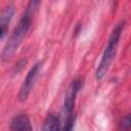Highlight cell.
Returning <instances> with one entry per match:
<instances>
[{"label": "cell", "instance_id": "3", "mask_svg": "<svg viewBox=\"0 0 131 131\" xmlns=\"http://www.w3.org/2000/svg\"><path fill=\"white\" fill-rule=\"evenodd\" d=\"M41 68H42V62L38 61L28 72V74H27L26 78L24 79V82L20 86V89H19V93H18L19 101H25L29 97V95H30V93H31V91L35 85V82L39 76Z\"/></svg>", "mask_w": 131, "mask_h": 131}, {"label": "cell", "instance_id": "5", "mask_svg": "<svg viewBox=\"0 0 131 131\" xmlns=\"http://www.w3.org/2000/svg\"><path fill=\"white\" fill-rule=\"evenodd\" d=\"M11 131H33L31 121L25 114L15 116L10 122Z\"/></svg>", "mask_w": 131, "mask_h": 131}, {"label": "cell", "instance_id": "2", "mask_svg": "<svg viewBox=\"0 0 131 131\" xmlns=\"http://www.w3.org/2000/svg\"><path fill=\"white\" fill-rule=\"evenodd\" d=\"M123 27H124V23L121 21L119 23L112 31L111 33V36L108 38V41H107V44L104 48V51H103V54L101 56V59H100V62L96 69V73H95V77L97 80H102L103 77L106 75L114 58H115V55L117 53V49H118V46H119V42H120V37H121V34H122V30H123Z\"/></svg>", "mask_w": 131, "mask_h": 131}, {"label": "cell", "instance_id": "1", "mask_svg": "<svg viewBox=\"0 0 131 131\" xmlns=\"http://www.w3.org/2000/svg\"><path fill=\"white\" fill-rule=\"evenodd\" d=\"M39 4H40V2L35 1V0L30 1L28 3L25 12L23 13V15H21L20 19L18 20L17 25L12 30V32H11L9 38H8V41L6 42V44H5V46L2 50L1 58L3 60L9 59L14 54V52L17 50L18 46L20 45V43L23 42L24 38L26 37L27 33L29 32V30L31 28L34 13H35L36 9L38 8Z\"/></svg>", "mask_w": 131, "mask_h": 131}, {"label": "cell", "instance_id": "9", "mask_svg": "<svg viewBox=\"0 0 131 131\" xmlns=\"http://www.w3.org/2000/svg\"><path fill=\"white\" fill-rule=\"evenodd\" d=\"M6 31H7V25L0 24V40L4 37V35H5Z\"/></svg>", "mask_w": 131, "mask_h": 131}, {"label": "cell", "instance_id": "7", "mask_svg": "<svg viewBox=\"0 0 131 131\" xmlns=\"http://www.w3.org/2000/svg\"><path fill=\"white\" fill-rule=\"evenodd\" d=\"M74 124H75V116L72 114V115L68 116V119L66 121V125L61 131H73Z\"/></svg>", "mask_w": 131, "mask_h": 131}, {"label": "cell", "instance_id": "6", "mask_svg": "<svg viewBox=\"0 0 131 131\" xmlns=\"http://www.w3.org/2000/svg\"><path fill=\"white\" fill-rule=\"evenodd\" d=\"M60 130V120L54 114H49L43 123L42 131H59Z\"/></svg>", "mask_w": 131, "mask_h": 131}, {"label": "cell", "instance_id": "8", "mask_svg": "<svg viewBox=\"0 0 131 131\" xmlns=\"http://www.w3.org/2000/svg\"><path fill=\"white\" fill-rule=\"evenodd\" d=\"M120 125H121V128L123 130H125V131H128L130 129V115L129 114H127L123 118V120L121 121V124Z\"/></svg>", "mask_w": 131, "mask_h": 131}, {"label": "cell", "instance_id": "4", "mask_svg": "<svg viewBox=\"0 0 131 131\" xmlns=\"http://www.w3.org/2000/svg\"><path fill=\"white\" fill-rule=\"evenodd\" d=\"M83 85V81L81 79H75L72 81V83L70 84L66 97H64V101H63V110L64 113L70 116L73 114L74 107H75V102H76V97L79 93V91L81 90Z\"/></svg>", "mask_w": 131, "mask_h": 131}]
</instances>
